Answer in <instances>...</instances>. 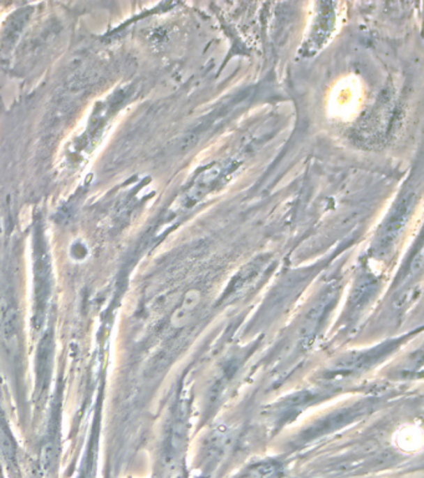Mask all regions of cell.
I'll return each instance as SVG.
<instances>
[{"label": "cell", "mask_w": 424, "mask_h": 478, "mask_svg": "<svg viewBox=\"0 0 424 478\" xmlns=\"http://www.w3.org/2000/svg\"><path fill=\"white\" fill-rule=\"evenodd\" d=\"M198 304H199L198 294H192L190 297L184 300L182 306H179L177 311L174 313V318H173L174 324L178 327H182V325H186V324L192 322L195 313L198 311L197 309Z\"/></svg>", "instance_id": "6da1fadb"}, {"label": "cell", "mask_w": 424, "mask_h": 478, "mask_svg": "<svg viewBox=\"0 0 424 478\" xmlns=\"http://www.w3.org/2000/svg\"><path fill=\"white\" fill-rule=\"evenodd\" d=\"M278 471L276 463H263L260 466L255 467V473L259 478H268L273 476Z\"/></svg>", "instance_id": "7a4b0ae2"}]
</instances>
